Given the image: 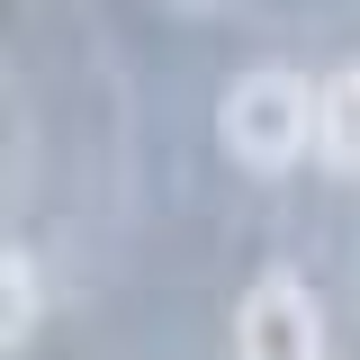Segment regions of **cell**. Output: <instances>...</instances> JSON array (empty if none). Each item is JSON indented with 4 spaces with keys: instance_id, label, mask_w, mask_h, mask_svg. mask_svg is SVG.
<instances>
[{
    "instance_id": "cell-1",
    "label": "cell",
    "mask_w": 360,
    "mask_h": 360,
    "mask_svg": "<svg viewBox=\"0 0 360 360\" xmlns=\"http://www.w3.org/2000/svg\"><path fill=\"white\" fill-rule=\"evenodd\" d=\"M217 144L243 162V172H297L315 153V82H297L288 63H262V72H243V82L225 90L217 108Z\"/></svg>"
},
{
    "instance_id": "cell-2",
    "label": "cell",
    "mask_w": 360,
    "mask_h": 360,
    "mask_svg": "<svg viewBox=\"0 0 360 360\" xmlns=\"http://www.w3.org/2000/svg\"><path fill=\"white\" fill-rule=\"evenodd\" d=\"M234 360H324V307L297 270H262L234 307Z\"/></svg>"
},
{
    "instance_id": "cell-3",
    "label": "cell",
    "mask_w": 360,
    "mask_h": 360,
    "mask_svg": "<svg viewBox=\"0 0 360 360\" xmlns=\"http://www.w3.org/2000/svg\"><path fill=\"white\" fill-rule=\"evenodd\" d=\"M315 153H324L342 180H360V63L315 90Z\"/></svg>"
},
{
    "instance_id": "cell-4",
    "label": "cell",
    "mask_w": 360,
    "mask_h": 360,
    "mask_svg": "<svg viewBox=\"0 0 360 360\" xmlns=\"http://www.w3.org/2000/svg\"><path fill=\"white\" fill-rule=\"evenodd\" d=\"M37 315H45L37 252H27V243H0V352H27V342H37Z\"/></svg>"
},
{
    "instance_id": "cell-5",
    "label": "cell",
    "mask_w": 360,
    "mask_h": 360,
    "mask_svg": "<svg viewBox=\"0 0 360 360\" xmlns=\"http://www.w3.org/2000/svg\"><path fill=\"white\" fill-rule=\"evenodd\" d=\"M180 9H225V0H180Z\"/></svg>"
}]
</instances>
